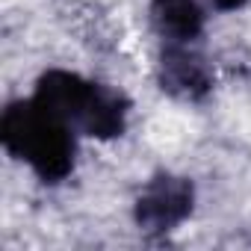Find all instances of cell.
<instances>
[{
    "instance_id": "cell-5",
    "label": "cell",
    "mask_w": 251,
    "mask_h": 251,
    "mask_svg": "<svg viewBox=\"0 0 251 251\" xmlns=\"http://www.w3.org/2000/svg\"><path fill=\"white\" fill-rule=\"evenodd\" d=\"M148 15L166 45H192L204 33V9L198 0H151Z\"/></svg>"
},
{
    "instance_id": "cell-3",
    "label": "cell",
    "mask_w": 251,
    "mask_h": 251,
    "mask_svg": "<svg viewBox=\"0 0 251 251\" xmlns=\"http://www.w3.org/2000/svg\"><path fill=\"white\" fill-rule=\"evenodd\" d=\"M192 207H195L192 180L172 175V172H160L136 195L133 219H136L139 230H145L151 236H163V233H172L175 227H180L192 216Z\"/></svg>"
},
{
    "instance_id": "cell-6",
    "label": "cell",
    "mask_w": 251,
    "mask_h": 251,
    "mask_svg": "<svg viewBox=\"0 0 251 251\" xmlns=\"http://www.w3.org/2000/svg\"><path fill=\"white\" fill-rule=\"evenodd\" d=\"M210 3H213L216 9H222V12H230V9L245 6V0H210Z\"/></svg>"
},
{
    "instance_id": "cell-4",
    "label": "cell",
    "mask_w": 251,
    "mask_h": 251,
    "mask_svg": "<svg viewBox=\"0 0 251 251\" xmlns=\"http://www.w3.org/2000/svg\"><path fill=\"white\" fill-rule=\"evenodd\" d=\"M157 83L166 95L177 100H204L213 92V65L189 45H166L157 62Z\"/></svg>"
},
{
    "instance_id": "cell-1",
    "label": "cell",
    "mask_w": 251,
    "mask_h": 251,
    "mask_svg": "<svg viewBox=\"0 0 251 251\" xmlns=\"http://www.w3.org/2000/svg\"><path fill=\"white\" fill-rule=\"evenodd\" d=\"M0 142L15 160L27 163L42 183H62L74 172V127L48 106H42L36 98L12 100L3 109Z\"/></svg>"
},
{
    "instance_id": "cell-2",
    "label": "cell",
    "mask_w": 251,
    "mask_h": 251,
    "mask_svg": "<svg viewBox=\"0 0 251 251\" xmlns=\"http://www.w3.org/2000/svg\"><path fill=\"white\" fill-rule=\"evenodd\" d=\"M33 98L92 139H115L127 127L130 100L124 92L65 68L45 71L36 80Z\"/></svg>"
}]
</instances>
